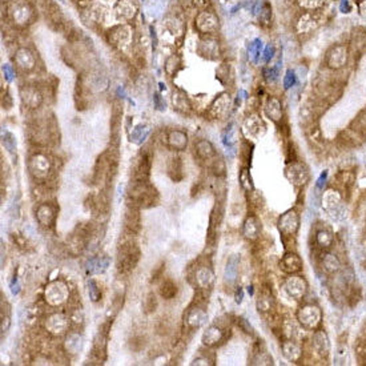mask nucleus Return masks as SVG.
Instances as JSON below:
<instances>
[{"label": "nucleus", "mask_w": 366, "mask_h": 366, "mask_svg": "<svg viewBox=\"0 0 366 366\" xmlns=\"http://www.w3.org/2000/svg\"><path fill=\"white\" fill-rule=\"evenodd\" d=\"M157 200L159 193L156 188L151 185L148 181H135L129 191V204L137 208H151L156 205Z\"/></svg>", "instance_id": "f257e3e1"}, {"label": "nucleus", "mask_w": 366, "mask_h": 366, "mask_svg": "<svg viewBox=\"0 0 366 366\" xmlns=\"http://www.w3.org/2000/svg\"><path fill=\"white\" fill-rule=\"evenodd\" d=\"M297 319L305 330H315L322 322V310L318 305L305 304L298 309Z\"/></svg>", "instance_id": "f03ea898"}, {"label": "nucleus", "mask_w": 366, "mask_h": 366, "mask_svg": "<svg viewBox=\"0 0 366 366\" xmlns=\"http://www.w3.org/2000/svg\"><path fill=\"white\" fill-rule=\"evenodd\" d=\"M140 260V250L133 244H124L121 245L120 254H119V270L123 273L131 272L136 268L137 262Z\"/></svg>", "instance_id": "7ed1b4c3"}, {"label": "nucleus", "mask_w": 366, "mask_h": 366, "mask_svg": "<svg viewBox=\"0 0 366 366\" xmlns=\"http://www.w3.org/2000/svg\"><path fill=\"white\" fill-rule=\"evenodd\" d=\"M28 168H30V172L35 179L46 180L52 169V163L44 153H35L30 159Z\"/></svg>", "instance_id": "20e7f679"}, {"label": "nucleus", "mask_w": 366, "mask_h": 366, "mask_svg": "<svg viewBox=\"0 0 366 366\" xmlns=\"http://www.w3.org/2000/svg\"><path fill=\"white\" fill-rule=\"evenodd\" d=\"M70 292H68V286L62 281H55L48 285L46 289V301L51 306H59V305L64 304L68 301Z\"/></svg>", "instance_id": "39448f33"}, {"label": "nucleus", "mask_w": 366, "mask_h": 366, "mask_svg": "<svg viewBox=\"0 0 366 366\" xmlns=\"http://www.w3.org/2000/svg\"><path fill=\"white\" fill-rule=\"evenodd\" d=\"M278 229L284 236H294L300 228V216L294 209H290L281 214L278 218Z\"/></svg>", "instance_id": "423d86ee"}, {"label": "nucleus", "mask_w": 366, "mask_h": 366, "mask_svg": "<svg viewBox=\"0 0 366 366\" xmlns=\"http://www.w3.org/2000/svg\"><path fill=\"white\" fill-rule=\"evenodd\" d=\"M326 66L330 70H341L346 66L347 62V48L343 44H335L327 51L326 54Z\"/></svg>", "instance_id": "0eeeda50"}, {"label": "nucleus", "mask_w": 366, "mask_h": 366, "mask_svg": "<svg viewBox=\"0 0 366 366\" xmlns=\"http://www.w3.org/2000/svg\"><path fill=\"white\" fill-rule=\"evenodd\" d=\"M284 288L289 296L294 298V300H302L305 294H306V292H308V284H306V281L301 276H294V274H290L285 280Z\"/></svg>", "instance_id": "6e6552de"}, {"label": "nucleus", "mask_w": 366, "mask_h": 366, "mask_svg": "<svg viewBox=\"0 0 366 366\" xmlns=\"http://www.w3.org/2000/svg\"><path fill=\"white\" fill-rule=\"evenodd\" d=\"M285 175L289 181H292V184H294L296 187H302L309 180L308 169L304 164L298 163V161H292L289 164V167L285 171Z\"/></svg>", "instance_id": "1a4fd4ad"}, {"label": "nucleus", "mask_w": 366, "mask_h": 366, "mask_svg": "<svg viewBox=\"0 0 366 366\" xmlns=\"http://www.w3.org/2000/svg\"><path fill=\"white\" fill-rule=\"evenodd\" d=\"M196 27H197L200 32L210 35V34H214V32L218 31L220 22H218V18L216 16V14L210 11H203L197 15Z\"/></svg>", "instance_id": "9d476101"}, {"label": "nucleus", "mask_w": 366, "mask_h": 366, "mask_svg": "<svg viewBox=\"0 0 366 366\" xmlns=\"http://www.w3.org/2000/svg\"><path fill=\"white\" fill-rule=\"evenodd\" d=\"M68 323H70V318L66 317L64 314H55L50 315L46 321V329L48 333L55 335H60L63 333H66L68 329Z\"/></svg>", "instance_id": "9b49d317"}, {"label": "nucleus", "mask_w": 366, "mask_h": 366, "mask_svg": "<svg viewBox=\"0 0 366 366\" xmlns=\"http://www.w3.org/2000/svg\"><path fill=\"white\" fill-rule=\"evenodd\" d=\"M214 282V273L210 266L201 265L196 269L195 272V284L199 289H210Z\"/></svg>", "instance_id": "f8f14e48"}, {"label": "nucleus", "mask_w": 366, "mask_h": 366, "mask_svg": "<svg viewBox=\"0 0 366 366\" xmlns=\"http://www.w3.org/2000/svg\"><path fill=\"white\" fill-rule=\"evenodd\" d=\"M151 165H152V156L148 151H145L139 157V163L135 171V181H148Z\"/></svg>", "instance_id": "ddd939ff"}, {"label": "nucleus", "mask_w": 366, "mask_h": 366, "mask_svg": "<svg viewBox=\"0 0 366 366\" xmlns=\"http://www.w3.org/2000/svg\"><path fill=\"white\" fill-rule=\"evenodd\" d=\"M280 268L288 274H296L302 269V260L294 252H288V253L284 254V257L281 258Z\"/></svg>", "instance_id": "4468645a"}, {"label": "nucleus", "mask_w": 366, "mask_h": 366, "mask_svg": "<svg viewBox=\"0 0 366 366\" xmlns=\"http://www.w3.org/2000/svg\"><path fill=\"white\" fill-rule=\"evenodd\" d=\"M313 346L318 354L322 357H327L330 353V341L327 337V333L322 329H315L313 334Z\"/></svg>", "instance_id": "2eb2a0df"}, {"label": "nucleus", "mask_w": 366, "mask_h": 366, "mask_svg": "<svg viewBox=\"0 0 366 366\" xmlns=\"http://www.w3.org/2000/svg\"><path fill=\"white\" fill-rule=\"evenodd\" d=\"M124 225L125 229L128 230L129 233H136L137 230L140 229V213H139V208L132 205V204H129L127 210H125Z\"/></svg>", "instance_id": "dca6fc26"}, {"label": "nucleus", "mask_w": 366, "mask_h": 366, "mask_svg": "<svg viewBox=\"0 0 366 366\" xmlns=\"http://www.w3.org/2000/svg\"><path fill=\"white\" fill-rule=\"evenodd\" d=\"M260 232H261V225H260V221L256 216H249L246 217V220L244 221V226H242V234L246 240L249 241H256L260 236Z\"/></svg>", "instance_id": "f3484780"}, {"label": "nucleus", "mask_w": 366, "mask_h": 366, "mask_svg": "<svg viewBox=\"0 0 366 366\" xmlns=\"http://www.w3.org/2000/svg\"><path fill=\"white\" fill-rule=\"evenodd\" d=\"M281 349H282V354L288 361L290 362H300L302 358V349L297 342L292 339H286L281 343Z\"/></svg>", "instance_id": "a211bd4d"}, {"label": "nucleus", "mask_w": 366, "mask_h": 366, "mask_svg": "<svg viewBox=\"0 0 366 366\" xmlns=\"http://www.w3.org/2000/svg\"><path fill=\"white\" fill-rule=\"evenodd\" d=\"M36 218L43 226L51 228L56 220V210L51 204H42L36 210Z\"/></svg>", "instance_id": "6ab92c4d"}, {"label": "nucleus", "mask_w": 366, "mask_h": 366, "mask_svg": "<svg viewBox=\"0 0 366 366\" xmlns=\"http://www.w3.org/2000/svg\"><path fill=\"white\" fill-rule=\"evenodd\" d=\"M167 141L168 145H169L172 149L183 151V149H185L188 143L187 133L183 132V131H180V129H172V131L168 132Z\"/></svg>", "instance_id": "aec40b11"}, {"label": "nucleus", "mask_w": 366, "mask_h": 366, "mask_svg": "<svg viewBox=\"0 0 366 366\" xmlns=\"http://www.w3.org/2000/svg\"><path fill=\"white\" fill-rule=\"evenodd\" d=\"M205 317H207L205 310L197 305L195 308H189V310L187 312V317H185V322L191 329H196V327L201 326Z\"/></svg>", "instance_id": "412c9836"}, {"label": "nucleus", "mask_w": 366, "mask_h": 366, "mask_svg": "<svg viewBox=\"0 0 366 366\" xmlns=\"http://www.w3.org/2000/svg\"><path fill=\"white\" fill-rule=\"evenodd\" d=\"M229 95H226V94H222L220 95L216 100H214V103L212 104V107H210L209 109V113L212 115V117L213 119H217V117H221L224 116L226 113V111L229 109Z\"/></svg>", "instance_id": "4be33fe9"}, {"label": "nucleus", "mask_w": 366, "mask_h": 366, "mask_svg": "<svg viewBox=\"0 0 366 366\" xmlns=\"http://www.w3.org/2000/svg\"><path fill=\"white\" fill-rule=\"evenodd\" d=\"M224 339V331L217 325H210L207 330L204 331L203 342L207 346H216Z\"/></svg>", "instance_id": "5701e85b"}, {"label": "nucleus", "mask_w": 366, "mask_h": 366, "mask_svg": "<svg viewBox=\"0 0 366 366\" xmlns=\"http://www.w3.org/2000/svg\"><path fill=\"white\" fill-rule=\"evenodd\" d=\"M22 99H23L24 104L31 109L38 108L42 104V95L39 94V91L36 90V88H32V87L23 88V91H22Z\"/></svg>", "instance_id": "b1692460"}, {"label": "nucleus", "mask_w": 366, "mask_h": 366, "mask_svg": "<svg viewBox=\"0 0 366 366\" xmlns=\"http://www.w3.org/2000/svg\"><path fill=\"white\" fill-rule=\"evenodd\" d=\"M172 102H173V108L181 113H189L191 112V103L189 99L187 98V94L181 90L173 91V96H172Z\"/></svg>", "instance_id": "393cba45"}, {"label": "nucleus", "mask_w": 366, "mask_h": 366, "mask_svg": "<svg viewBox=\"0 0 366 366\" xmlns=\"http://www.w3.org/2000/svg\"><path fill=\"white\" fill-rule=\"evenodd\" d=\"M238 264H240V257L233 254L230 256L228 262H226L225 270H224V278L228 284H234L238 276Z\"/></svg>", "instance_id": "a878e982"}, {"label": "nucleus", "mask_w": 366, "mask_h": 366, "mask_svg": "<svg viewBox=\"0 0 366 366\" xmlns=\"http://www.w3.org/2000/svg\"><path fill=\"white\" fill-rule=\"evenodd\" d=\"M16 63H18V66L20 68H23V70L28 71V70H32L34 67H35V63H36V59L30 50H26V48H20L19 51L16 52Z\"/></svg>", "instance_id": "bb28decb"}, {"label": "nucleus", "mask_w": 366, "mask_h": 366, "mask_svg": "<svg viewBox=\"0 0 366 366\" xmlns=\"http://www.w3.org/2000/svg\"><path fill=\"white\" fill-rule=\"evenodd\" d=\"M11 14L16 23H26L30 19V16H31L32 10L27 3H19V2H16V3H14V8L11 10Z\"/></svg>", "instance_id": "cd10ccee"}, {"label": "nucleus", "mask_w": 366, "mask_h": 366, "mask_svg": "<svg viewBox=\"0 0 366 366\" xmlns=\"http://www.w3.org/2000/svg\"><path fill=\"white\" fill-rule=\"evenodd\" d=\"M195 149L197 156L201 160H205V161H210L216 156V149L212 145V143L208 140H199L195 144Z\"/></svg>", "instance_id": "c85d7f7f"}, {"label": "nucleus", "mask_w": 366, "mask_h": 366, "mask_svg": "<svg viewBox=\"0 0 366 366\" xmlns=\"http://www.w3.org/2000/svg\"><path fill=\"white\" fill-rule=\"evenodd\" d=\"M315 244L319 249L327 250L330 249L333 244H334V236L330 230L327 229H319L315 233Z\"/></svg>", "instance_id": "c756f323"}, {"label": "nucleus", "mask_w": 366, "mask_h": 366, "mask_svg": "<svg viewBox=\"0 0 366 366\" xmlns=\"http://www.w3.org/2000/svg\"><path fill=\"white\" fill-rule=\"evenodd\" d=\"M265 111H266V115H268L270 120L278 123L282 119V105H281V102L277 98L269 99Z\"/></svg>", "instance_id": "7c9ffc66"}, {"label": "nucleus", "mask_w": 366, "mask_h": 366, "mask_svg": "<svg viewBox=\"0 0 366 366\" xmlns=\"http://www.w3.org/2000/svg\"><path fill=\"white\" fill-rule=\"evenodd\" d=\"M317 24H318V22L315 19L314 14L312 11H309L305 15L301 16L300 20L297 22V30H298V32H302V34L310 32L317 27Z\"/></svg>", "instance_id": "2f4dec72"}, {"label": "nucleus", "mask_w": 366, "mask_h": 366, "mask_svg": "<svg viewBox=\"0 0 366 366\" xmlns=\"http://www.w3.org/2000/svg\"><path fill=\"white\" fill-rule=\"evenodd\" d=\"M109 265V260L107 257H95L91 258L90 261L87 262V273L88 274H99L107 270Z\"/></svg>", "instance_id": "473e14b6"}, {"label": "nucleus", "mask_w": 366, "mask_h": 366, "mask_svg": "<svg viewBox=\"0 0 366 366\" xmlns=\"http://www.w3.org/2000/svg\"><path fill=\"white\" fill-rule=\"evenodd\" d=\"M168 175L171 177L173 181L179 183L181 181L184 177V171H183V161L180 157H173L171 159L169 164H168Z\"/></svg>", "instance_id": "72a5a7b5"}, {"label": "nucleus", "mask_w": 366, "mask_h": 366, "mask_svg": "<svg viewBox=\"0 0 366 366\" xmlns=\"http://www.w3.org/2000/svg\"><path fill=\"white\" fill-rule=\"evenodd\" d=\"M115 14L119 19L129 20L135 15V7L129 0H120L115 8Z\"/></svg>", "instance_id": "f704fd0d"}, {"label": "nucleus", "mask_w": 366, "mask_h": 366, "mask_svg": "<svg viewBox=\"0 0 366 366\" xmlns=\"http://www.w3.org/2000/svg\"><path fill=\"white\" fill-rule=\"evenodd\" d=\"M129 40V32L128 28L125 26H119L112 30V32L109 31V42L112 44H127Z\"/></svg>", "instance_id": "c9c22d12"}, {"label": "nucleus", "mask_w": 366, "mask_h": 366, "mask_svg": "<svg viewBox=\"0 0 366 366\" xmlns=\"http://www.w3.org/2000/svg\"><path fill=\"white\" fill-rule=\"evenodd\" d=\"M273 305H274V300H273L272 293L269 289H262L261 294L258 297L257 300V309L258 312L261 313H268L273 309Z\"/></svg>", "instance_id": "e433bc0d"}, {"label": "nucleus", "mask_w": 366, "mask_h": 366, "mask_svg": "<svg viewBox=\"0 0 366 366\" xmlns=\"http://www.w3.org/2000/svg\"><path fill=\"white\" fill-rule=\"evenodd\" d=\"M321 261H322V268L325 269L326 273H337L341 269V262L334 253L327 252V253L323 254Z\"/></svg>", "instance_id": "4c0bfd02"}, {"label": "nucleus", "mask_w": 366, "mask_h": 366, "mask_svg": "<svg viewBox=\"0 0 366 366\" xmlns=\"http://www.w3.org/2000/svg\"><path fill=\"white\" fill-rule=\"evenodd\" d=\"M176 294H177V285L172 280L163 281V284L160 285V296L164 300H172Z\"/></svg>", "instance_id": "58836bf2"}, {"label": "nucleus", "mask_w": 366, "mask_h": 366, "mask_svg": "<svg viewBox=\"0 0 366 366\" xmlns=\"http://www.w3.org/2000/svg\"><path fill=\"white\" fill-rule=\"evenodd\" d=\"M83 341L80 334L78 333H71L67 338V351L70 353H78L80 349H82Z\"/></svg>", "instance_id": "ea45409f"}, {"label": "nucleus", "mask_w": 366, "mask_h": 366, "mask_svg": "<svg viewBox=\"0 0 366 366\" xmlns=\"http://www.w3.org/2000/svg\"><path fill=\"white\" fill-rule=\"evenodd\" d=\"M244 128L248 131L249 135H253V136H257L258 133H260V128H264V125H262L261 120L257 119V116H250L248 120L245 121V125H244Z\"/></svg>", "instance_id": "a19ab883"}, {"label": "nucleus", "mask_w": 366, "mask_h": 366, "mask_svg": "<svg viewBox=\"0 0 366 366\" xmlns=\"http://www.w3.org/2000/svg\"><path fill=\"white\" fill-rule=\"evenodd\" d=\"M95 208L98 209L100 214H105L109 209V197L107 195V192L102 191L98 195L96 200H95Z\"/></svg>", "instance_id": "79ce46f5"}, {"label": "nucleus", "mask_w": 366, "mask_h": 366, "mask_svg": "<svg viewBox=\"0 0 366 366\" xmlns=\"http://www.w3.org/2000/svg\"><path fill=\"white\" fill-rule=\"evenodd\" d=\"M201 52L209 59H213L218 56V44L216 43V40H205L201 44Z\"/></svg>", "instance_id": "37998d69"}, {"label": "nucleus", "mask_w": 366, "mask_h": 366, "mask_svg": "<svg viewBox=\"0 0 366 366\" xmlns=\"http://www.w3.org/2000/svg\"><path fill=\"white\" fill-rule=\"evenodd\" d=\"M210 171L213 173L214 176H217V177H221V176L225 175V163H224V160L217 157V155L213 157V159L210 160Z\"/></svg>", "instance_id": "c03bdc74"}, {"label": "nucleus", "mask_w": 366, "mask_h": 366, "mask_svg": "<svg viewBox=\"0 0 366 366\" xmlns=\"http://www.w3.org/2000/svg\"><path fill=\"white\" fill-rule=\"evenodd\" d=\"M88 294H90V298L94 301V302H98V301L100 300V297H102V292H100V289H99L98 282L95 280L88 281Z\"/></svg>", "instance_id": "a18cd8bd"}, {"label": "nucleus", "mask_w": 366, "mask_h": 366, "mask_svg": "<svg viewBox=\"0 0 366 366\" xmlns=\"http://www.w3.org/2000/svg\"><path fill=\"white\" fill-rule=\"evenodd\" d=\"M240 184H241V187L246 191H252L253 189V183H252V179H250V175H249V171L244 168L241 169L240 172Z\"/></svg>", "instance_id": "49530a36"}, {"label": "nucleus", "mask_w": 366, "mask_h": 366, "mask_svg": "<svg viewBox=\"0 0 366 366\" xmlns=\"http://www.w3.org/2000/svg\"><path fill=\"white\" fill-rule=\"evenodd\" d=\"M144 308H145V312L147 313H152L156 310L157 298L153 293H148V294H147V297H145V301H144Z\"/></svg>", "instance_id": "de8ad7c7"}, {"label": "nucleus", "mask_w": 366, "mask_h": 366, "mask_svg": "<svg viewBox=\"0 0 366 366\" xmlns=\"http://www.w3.org/2000/svg\"><path fill=\"white\" fill-rule=\"evenodd\" d=\"M300 2V6L308 11H313V10H317L325 3V0H298Z\"/></svg>", "instance_id": "09e8293b"}, {"label": "nucleus", "mask_w": 366, "mask_h": 366, "mask_svg": "<svg viewBox=\"0 0 366 366\" xmlns=\"http://www.w3.org/2000/svg\"><path fill=\"white\" fill-rule=\"evenodd\" d=\"M272 18V10L268 3H264L261 7V11L258 14V19L261 20V23H268Z\"/></svg>", "instance_id": "8fccbe9b"}, {"label": "nucleus", "mask_w": 366, "mask_h": 366, "mask_svg": "<svg viewBox=\"0 0 366 366\" xmlns=\"http://www.w3.org/2000/svg\"><path fill=\"white\" fill-rule=\"evenodd\" d=\"M237 325L240 326L241 330H244L245 333H248V334H253V327H252V325L248 322V319H245L244 317H238Z\"/></svg>", "instance_id": "3c124183"}, {"label": "nucleus", "mask_w": 366, "mask_h": 366, "mask_svg": "<svg viewBox=\"0 0 366 366\" xmlns=\"http://www.w3.org/2000/svg\"><path fill=\"white\" fill-rule=\"evenodd\" d=\"M3 144L10 152H14V149H16L15 139H14V136L10 135V133H7V136L6 137H3Z\"/></svg>", "instance_id": "603ef678"}, {"label": "nucleus", "mask_w": 366, "mask_h": 366, "mask_svg": "<svg viewBox=\"0 0 366 366\" xmlns=\"http://www.w3.org/2000/svg\"><path fill=\"white\" fill-rule=\"evenodd\" d=\"M296 83V75H294V72L293 71L289 70L288 72H286V75H285V79H284V87L288 90V88H290V87H293V84Z\"/></svg>", "instance_id": "864d4df0"}, {"label": "nucleus", "mask_w": 366, "mask_h": 366, "mask_svg": "<svg viewBox=\"0 0 366 366\" xmlns=\"http://www.w3.org/2000/svg\"><path fill=\"white\" fill-rule=\"evenodd\" d=\"M353 7H351V4L349 0H341V3H339V11L342 12V14H350Z\"/></svg>", "instance_id": "5fc2aeb1"}, {"label": "nucleus", "mask_w": 366, "mask_h": 366, "mask_svg": "<svg viewBox=\"0 0 366 366\" xmlns=\"http://www.w3.org/2000/svg\"><path fill=\"white\" fill-rule=\"evenodd\" d=\"M326 180H327V171H325L321 173V176H319L318 180H317V188L322 189V188L325 187V184H326Z\"/></svg>", "instance_id": "6e6d98bb"}, {"label": "nucleus", "mask_w": 366, "mask_h": 366, "mask_svg": "<svg viewBox=\"0 0 366 366\" xmlns=\"http://www.w3.org/2000/svg\"><path fill=\"white\" fill-rule=\"evenodd\" d=\"M11 290H12V293H14V294H18V293H19L20 285H19V282H18V280H16V278H14V280H12Z\"/></svg>", "instance_id": "4d7b16f0"}, {"label": "nucleus", "mask_w": 366, "mask_h": 366, "mask_svg": "<svg viewBox=\"0 0 366 366\" xmlns=\"http://www.w3.org/2000/svg\"><path fill=\"white\" fill-rule=\"evenodd\" d=\"M163 269H164L163 265H160L159 268H157L156 270L152 273V281L157 280V278H159V276H161V273H163Z\"/></svg>", "instance_id": "13d9d810"}, {"label": "nucleus", "mask_w": 366, "mask_h": 366, "mask_svg": "<svg viewBox=\"0 0 366 366\" xmlns=\"http://www.w3.org/2000/svg\"><path fill=\"white\" fill-rule=\"evenodd\" d=\"M192 365H209V361L207 358H197L193 361Z\"/></svg>", "instance_id": "bf43d9fd"}, {"label": "nucleus", "mask_w": 366, "mask_h": 366, "mask_svg": "<svg viewBox=\"0 0 366 366\" xmlns=\"http://www.w3.org/2000/svg\"><path fill=\"white\" fill-rule=\"evenodd\" d=\"M242 297H244V296H242V289L241 288H238L237 294H236V302H237V304H241V302H242Z\"/></svg>", "instance_id": "052dcab7"}, {"label": "nucleus", "mask_w": 366, "mask_h": 366, "mask_svg": "<svg viewBox=\"0 0 366 366\" xmlns=\"http://www.w3.org/2000/svg\"><path fill=\"white\" fill-rule=\"evenodd\" d=\"M359 123L362 125V128L366 129V111H363V113L359 116Z\"/></svg>", "instance_id": "680f3d73"}, {"label": "nucleus", "mask_w": 366, "mask_h": 366, "mask_svg": "<svg viewBox=\"0 0 366 366\" xmlns=\"http://www.w3.org/2000/svg\"><path fill=\"white\" fill-rule=\"evenodd\" d=\"M359 11H361V15L363 16L366 19V2H363L362 4H361V7H359Z\"/></svg>", "instance_id": "e2e57ef3"}]
</instances>
